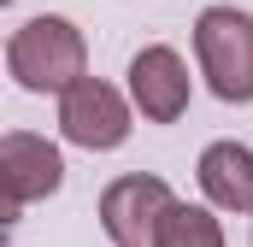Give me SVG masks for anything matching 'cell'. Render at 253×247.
<instances>
[{
	"label": "cell",
	"instance_id": "obj_1",
	"mask_svg": "<svg viewBox=\"0 0 253 247\" xmlns=\"http://www.w3.org/2000/svg\"><path fill=\"white\" fill-rule=\"evenodd\" d=\"M83 65H88L83 30H77L71 18H53V12L18 24L12 41H6V71H12V82L30 88V94H65V88L83 77Z\"/></svg>",
	"mask_w": 253,
	"mask_h": 247
},
{
	"label": "cell",
	"instance_id": "obj_2",
	"mask_svg": "<svg viewBox=\"0 0 253 247\" xmlns=\"http://www.w3.org/2000/svg\"><path fill=\"white\" fill-rule=\"evenodd\" d=\"M194 59L218 100L248 106L253 100V18L236 6H206L194 24Z\"/></svg>",
	"mask_w": 253,
	"mask_h": 247
},
{
	"label": "cell",
	"instance_id": "obj_3",
	"mask_svg": "<svg viewBox=\"0 0 253 247\" xmlns=\"http://www.w3.org/2000/svg\"><path fill=\"white\" fill-rule=\"evenodd\" d=\"M59 129H65V141H77L88 153H112V147H124V135H129V106H124V94L112 82L77 77L59 94Z\"/></svg>",
	"mask_w": 253,
	"mask_h": 247
},
{
	"label": "cell",
	"instance_id": "obj_4",
	"mask_svg": "<svg viewBox=\"0 0 253 247\" xmlns=\"http://www.w3.org/2000/svg\"><path fill=\"white\" fill-rule=\"evenodd\" d=\"M171 206L177 200H171V188L159 177H118L100 194V224H106V236L118 247H153Z\"/></svg>",
	"mask_w": 253,
	"mask_h": 247
},
{
	"label": "cell",
	"instance_id": "obj_5",
	"mask_svg": "<svg viewBox=\"0 0 253 247\" xmlns=\"http://www.w3.org/2000/svg\"><path fill=\"white\" fill-rule=\"evenodd\" d=\"M65 183V159L53 141H42V135H24V129H12L6 141H0V188H6V218H18L30 200H47V194H59Z\"/></svg>",
	"mask_w": 253,
	"mask_h": 247
},
{
	"label": "cell",
	"instance_id": "obj_6",
	"mask_svg": "<svg viewBox=\"0 0 253 247\" xmlns=\"http://www.w3.org/2000/svg\"><path fill=\"white\" fill-rule=\"evenodd\" d=\"M129 100L141 106V118L177 124L189 112V65L177 47H141L129 59Z\"/></svg>",
	"mask_w": 253,
	"mask_h": 247
},
{
	"label": "cell",
	"instance_id": "obj_7",
	"mask_svg": "<svg viewBox=\"0 0 253 247\" xmlns=\"http://www.w3.org/2000/svg\"><path fill=\"white\" fill-rule=\"evenodd\" d=\"M200 194L218 212H253V147L242 141H212L200 153Z\"/></svg>",
	"mask_w": 253,
	"mask_h": 247
},
{
	"label": "cell",
	"instance_id": "obj_8",
	"mask_svg": "<svg viewBox=\"0 0 253 247\" xmlns=\"http://www.w3.org/2000/svg\"><path fill=\"white\" fill-rule=\"evenodd\" d=\"M153 247H224V230H218V218H212L206 206H183V200H177V206L165 212Z\"/></svg>",
	"mask_w": 253,
	"mask_h": 247
}]
</instances>
